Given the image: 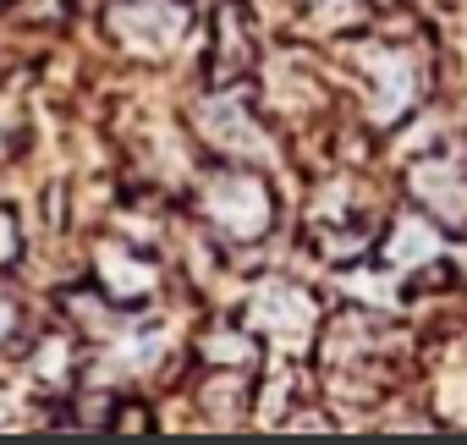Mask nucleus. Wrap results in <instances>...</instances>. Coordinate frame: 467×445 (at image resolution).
I'll list each match as a JSON object with an SVG mask.
<instances>
[{
  "label": "nucleus",
  "instance_id": "f03ea898",
  "mask_svg": "<svg viewBox=\"0 0 467 445\" xmlns=\"http://www.w3.org/2000/svg\"><path fill=\"white\" fill-rule=\"evenodd\" d=\"M198 121H203V132L214 138V149L220 154H231V160H259L265 154V127L237 105V99H209V105H198Z\"/></svg>",
  "mask_w": 467,
  "mask_h": 445
},
{
  "label": "nucleus",
  "instance_id": "f257e3e1",
  "mask_svg": "<svg viewBox=\"0 0 467 445\" xmlns=\"http://www.w3.org/2000/svg\"><path fill=\"white\" fill-rule=\"evenodd\" d=\"M203 214L225 243H259L275 220V192L254 171H214L203 187Z\"/></svg>",
  "mask_w": 467,
  "mask_h": 445
},
{
  "label": "nucleus",
  "instance_id": "39448f33",
  "mask_svg": "<svg viewBox=\"0 0 467 445\" xmlns=\"http://www.w3.org/2000/svg\"><path fill=\"white\" fill-rule=\"evenodd\" d=\"M12 319H17V314H12V303H6V297H0V336H6V330H12Z\"/></svg>",
  "mask_w": 467,
  "mask_h": 445
},
{
  "label": "nucleus",
  "instance_id": "20e7f679",
  "mask_svg": "<svg viewBox=\"0 0 467 445\" xmlns=\"http://www.w3.org/2000/svg\"><path fill=\"white\" fill-rule=\"evenodd\" d=\"M17 248H23V232H17V214L0 203V264H12L17 259Z\"/></svg>",
  "mask_w": 467,
  "mask_h": 445
},
{
  "label": "nucleus",
  "instance_id": "7ed1b4c3",
  "mask_svg": "<svg viewBox=\"0 0 467 445\" xmlns=\"http://www.w3.org/2000/svg\"><path fill=\"white\" fill-rule=\"evenodd\" d=\"M254 325L265 336H308L314 330V303L297 286H259L254 292Z\"/></svg>",
  "mask_w": 467,
  "mask_h": 445
}]
</instances>
